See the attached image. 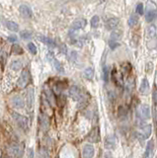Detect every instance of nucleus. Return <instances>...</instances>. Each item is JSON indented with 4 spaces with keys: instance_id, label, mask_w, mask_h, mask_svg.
<instances>
[{
    "instance_id": "f257e3e1",
    "label": "nucleus",
    "mask_w": 157,
    "mask_h": 158,
    "mask_svg": "<svg viewBox=\"0 0 157 158\" xmlns=\"http://www.w3.org/2000/svg\"><path fill=\"white\" fill-rule=\"evenodd\" d=\"M152 133V125L150 124H139V130L136 131V137L138 138L139 141H144L147 138L150 137Z\"/></svg>"
},
{
    "instance_id": "f03ea898",
    "label": "nucleus",
    "mask_w": 157,
    "mask_h": 158,
    "mask_svg": "<svg viewBox=\"0 0 157 158\" xmlns=\"http://www.w3.org/2000/svg\"><path fill=\"white\" fill-rule=\"evenodd\" d=\"M137 116L140 121H147L150 119L151 113H150V107L147 104H141L137 109Z\"/></svg>"
},
{
    "instance_id": "7ed1b4c3",
    "label": "nucleus",
    "mask_w": 157,
    "mask_h": 158,
    "mask_svg": "<svg viewBox=\"0 0 157 158\" xmlns=\"http://www.w3.org/2000/svg\"><path fill=\"white\" fill-rule=\"evenodd\" d=\"M8 152L10 155L15 157H22L24 154V145L18 143H12L8 147Z\"/></svg>"
},
{
    "instance_id": "20e7f679",
    "label": "nucleus",
    "mask_w": 157,
    "mask_h": 158,
    "mask_svg": "<svg viewBox=\"0 0 157 158\" xmlns=\"http://www.w3.org/2000/svg\"><path fill=\"white\" fill-rule=\"evenodd\" d=\"M12 117H13L14 121L17 122L18 125L21 128H23L24 131H27L28 128H29V122H28V119L25 117V116H22L20 114H18V113H12Z\"/></svg>"
},
{
    "instance_id": "39448f33",
    "label": "nucleus",
    "mask_w": 157,
    "mask_h": 158,
    "mask_svg": "<svg viewBox=\"0 0 157 158\" xmlns=\"http://www.w3.org/2000/svg\"><path fill=\"white\" fill-rule=\"evenodd\" d=\"M47 60H49L50 63L53 64V65L54 66V68H56L59 73H61V74L64 73V67H63L62 64L56 59V57L54 56L53 53H52V51H49L47 54Z\"/></svg>"
},
{
    "instance_id": "423d86ee",
    "label": "nucleus",
    "mask_w": 157,
    "mask_h": 158,
    "mask_svg": "<svg viewBox=\"0 0 157 158\" xmlns=\"http://www.w3.org/2000/svg\"><path fill=\"white\" fill-rule=\"evenodd\" d=\"M146 41H147V43L150 41V45L148 46L149 49H150V47H152V42H154V44L157 45V34H156V29L154 26H150V27L147 28Z\"/></svg>"
},
{
    "instance_id": "0eeeda50",
    "label": "nucleus",
    "mask_w": 157,
    "mask_h": 158,
    "mask_svg": "<svg viewBox=\"0 0 157 158\" xmlns=\"http://www.w3.org/2000/svg\"><path fill=\"white\" fill-rule=\"evenodd\" d=\"M69 96L74 100V101H80V100H82V98H83L81 89L76 85L71 86L69 88Z\"/></svg>"
},
{
    "instance_id": "6e6552de",
    "label": "nucleus",
    "mask_w": 157,
    "mask_h": 158,
    "mask_svg": "<svg viewBox=\"0 0 157 158\" xmlns=\"http://www.w3.org/2000/svg\"><path fill=\"white\" fill-rule=\"evenodd\" d=\"M29 80H30V74H29L28 70H23V71L21 72V75L19 77L18 81H17V85L18 87H20V88H24V87H26L29 83Z\"/></svg>"
},
{
    "instance_id": "1a4fd4ad",
    "label": "nucleus",
    "mask_w": 157,
    "mask_h": 158,
    "mask_svg": "<svg viewBox=\"0 0 157 158\" xmlns=\"http://www.w3.org/2000/svg\"><path fill=\"white\" fill-rule=\"evenodd\" d=\"M95 154V148L91 144H85L82 149V155L84 158H93Z\"/></svg>"
},
{
    "instance_id": "9d476101",
    "label": "nucleus",
    "mask_w": 157,
    "mask_h": 158,
    "mask_svg": "<svg viewBox=\"0 0 157 158\" xmlns=\"http://www.w3.org/2000/svg\"><path fill=\"white\" fill-rule=\"evenodd\" d=\"M37 39L39 40L40 42H41L44 45H47V47H56V42H54L53 39H50L49 37H46V36H44V35H41V34H38L37 35Z\"/></svg>"
},
{
    "instance_id": "9b49d317",
    "label": "nucleus",
    "mask_w": 157,
    "mask_h": 158,
    "mask_svg": "<svg viewBox=\"0 0 157 158\" xmlns=\"http://www.w3.org/2000/svg\"><path fill=\"white\" fill-rule=\"evenodd\" d=\"M39 125L41 130L44 131H47L50 128V120L47 118V115L44 114H41L39 115Z\"/></svg>"
},
{
    "instance_id": "f8f14e48",
    "label": "nucleus",
    "mask_w": 157,
    "mask_h": 158,
    "mask_svg": "<svg viewBox=\"0 0 157 158\" xmlns=\"http://www.w3.org/2000/svg\"><path fill=\"white\" fill-rule=\"evenodd\" d=\"M117 144V138L115 135H108L105 138V147L107 149H114Z\"/></svg>"
},
{
    "instance_id": "ddd939ff",
    "label": "nucleus",
    "mask_w": 157,
    "mask_h": 158,
    "mask_svg": "<svg viewBox=\"0 0 157 158\" xmlns=\"http://www.w3.org/2000/svg\"><path fill=\"white\" fill-rule=\"evenodd\" d=\"M12 106L16 109H23L25 107V102L24 99L21 96H14L11 100Z\"/></svg>"
},
{
    "instance_id": "4468645a",
    "label": "nucleus",
    "mask_w": 157,
    "mask_h": 158,
    "mask_svg": "<svg viewBox=\"0 0 157 158\" xmlns=\"http://www.w3.org/2000/svg\"><path fill=\"white\" fill-rule=\"evenodd\" d=\"M19 12L25 18H32V16H33V11L28 5H21L19 7Z\"/></svg>"
},
{
    "instance_id": "2eb2a0df",
    "label": "nucleus",
    "mask_w": 157,
    "mask_h": 158,
    "mask_svg": "<svg viewBox=\"0 0 157 158\" xmlns=\"http://www.w3.org/2000/svg\"><path fill=\"white\" fill-rule=\"evenodd\" d=\"M88 140L90 141V142H98L99 140H100V134H99V128H93L92 131L88 135Z\"/></svg>"
},
{
    "instance_id": "dca6fc26",
    "label": "nucleus",
    "mask_w": 157,
    "mask_h": 158,
    "mask_svg": "<svg viewBox=\"0 0 157 158\" xmlns=\"http://www.w3.org/2000/svg\"><path fill=\"white\" fill-rule=\"evenodd\" d=\"M118 24H120V19L118 18H110L109 20L106 22V28L108 29V30H114V29H116Z\"/></svg>"
},
{
    "instance_id": "f3484780",
    "label": "nucleus",
    "mask_w": 157,
    "mask_h": 158,
    "mask_svg": "<svg viewBox=\"0 0 157 158\" xmlns=\"http://www.w3.org/2000/svg\"><path fill=\"white\" fill-rule=\"evenodd\" d=\"M153 148H154V142H153V140L148 141L145 147V152L143 154V158H151L153 154Z\"/></svg>"
},
{
    "instance_id": "a211bd4d",
    "label": "nucleus",
    "mask_w": 157,
    "mask_h": 158,
    "mask_svg": "<svg viewBox=\"0 0 157 158\" xmlns=\"http://www.w3.org/2000/svg\"><path fill=\"white\" fill-rule=\"evenodd\" d=\"M156 15H157V11L155 10V8H148L146 11V14H145L146 22L151 23V22L156 18Z\"/></svg>"
},
{
    "instance_id": "6ab92c4d",
    "label": "nucleus",
    "mask_w": 157,
    "mask_h": 158,
    "mask_svg": "<svg viewBox=\"0 0 157 158\" xmlns=\"http://www.w3.org/2000/svg\"><path fill=\"white\" fill-rule=\"evenodd\" d=\"M86 20L85 19H77L72 23L71 29L72 30H80V29H83L86 26Z\"/></svg>"
},
{
    "instance_id": "aec40b11",
    "label": "nucleus",
    "mask_w": 157,
    "mask_h": 158,
    "mask_svg": "<svg viewBox=\"0 0 157 158\" xmlns=\"http://www.w3.org/2000/svg\"><path fill=\"white\" fill-rule=\"evenodd\" d=\"M149 90V82L146 78H143L141 80V83H140L139 86V92L141 93L142 95H146L147 92Z\"/></svg>"
},
{
    "instance_id": "412c9836",
    "label": "nucleus",
    "mask_w": 157,
    "mask_h": 158,
    "mask_svg": "<svg viewBox=\"0 0 157 158\" xmlns=\"http://www.w3.org/2000/svg\"><path fill=\"white\" fill-rule=\"evenodd\" d=\"M121 37H123V32L120 30H115L111 33L110 36V41L111 42H116V43H118V41L121 40Z\"/></svg>"
},
{
    "instance_id": "4be33fe9",
    "label": "nucleus",
    "mask_w": 157,
    "mask_h": 158,
    "mask_svg": "<svg viewBox=\"0 0 157 158\" xmlns=\"http://www.w3.org/2000/svg\"><path fill=\"white\" fill-rule=\"evenodd\" d=\"M34 89L33 88H29L28 90V95H27V104H28V107L32 109L34 105Z\"/></svg>"
},
{
    "instance_id": "5701e85b",
    "label": "nucleus",
    "mask_w": 157,
    "mask_h": 158,
    "mask_svg": "<svg viewBox=\"0 0 157 158\" xmlns=\"http://www.w3.org/2000/svg\"><path fill=\"white\" fill-rule=\"evenodd\" d=\"M6 27H7L10 31H13V32L19 31V25L13 21H8L7 23H6Z\"/></svg>"
},
{
    "instance_id": "b1692460",
    "label": "nucleus",
    "mask_w": 157,
    "mask_h": 158,
    "mask_svg": "<svg viewBox=\"0 0 157 158\" xmlns=\"http://www.w3.org/2000/svg\"><path fill=\"white\" fill-rule=\"evenodd\" d=\"M129 26L130 27H134V26H136L137 23H138V16H137L136 14H133L131 15L130 19H129Z\"/></svg>"
},
{
    "instance_id": "393cba45",
    "label": "nucleus",
    "mask_w": 157,
    "mask_h": 158,
    "mask_svg": "<svg viewBox=\"0 0 157 158\" xmlns=\"http://www.w3.org/2000/svg\"><path fill=\"white\" fill-rule=\"evenodd\" d=\"M23 66V63H22L21 60H14L13 62L11 63V69L14 70V71H18L20 70Z\"/></svg>"
},
{
    "instance_id": "a878e982",
    "label": "nucleus",
    "mask_w": 157,
    "mask_h": 158,
    "mask_svg": "<svg viewBox=\"0 0 157 158\" xmlns=\"http://www.w3.org/2000/svg\"><path fill=\"white\" fill-rule=\"evenodd\" d=\"M84 76H85L86 79L91 80L93 77H94V69H93L92 67H88V68H86L84 70Z\"/></svg>"
},
{
    "instance_id": "bb28decb",
    "label": "nucleus",
    "mask_w": 157,
    "mask_h": 158,
    "mask_svg": "<svg viewBox=\"0 0 157 158\" xmlns=\"http://www.w3.org/2000/svg\"><path fill=\"white\" fill-rule=\"evenodd\" d=\"M90 24H91L92 28H97L99 24H100V18H99V16H97V15L93 16L90 20Z\"/></svg>"
},
{
    "instance_id": "cd10ccee",
    "label": "nucleus",
    "mask_w": 157,
    "mask_h": 158,
    "mask_svg": "<svg viewBox=\"0 0 157 158\" xmlns=\"http://www.w3.org/2000/svg\"><path fill=\"white\" fill-rule=\"evenodd\" d=\"M46 96H47V101L50 102V104L53 105L54 102H56V100H54V97H53V93L50 91V90H47V91H46Z\"/></svg>"
},
{
    "instance_id": "c85d7f7f",
    "label": "nucleus",
    "mask_w": 157,
    "mask_h": 158,
    "mask_svg": "<svg viewBox=\"0 0 157 158\" xmlns=\"http://www.w3.org/2000/svg\"><path fill=\"white\" fill-rule=\"evenodd\" d=\"M32 36H33V34H32L31 31L25 30V31H22L20 33V37L22 39H24V40H29V39L32 38Z\"/></svg>"
},
{
    "instance_id": "c756f323",
    "label": "nucleus",
    "mask_w": 157,
    "mask_h": 158,
    "mask_svg": "<svg viewBox=\"0 0 157 158\" xmlns=\"http://www.w3.org/2000/svg\"><path fill=\"white\" fill-rule=\"evenodd\" d=\"M27 47H28L29 51H30L32 54H36V53H37V47L35 46V44H33V43H29L28 46H27Z\"/></svg>"
},
{
    "instance_id": "7c9ffc66",
    "label": "nucleus",
    "mask_w": 157,
    "mask_h": 158,
    "mask_svg": "<svg viewBox=\"0 0 157 158\" xmlns=\"http://www.w3.org/2000/svg\"><path fill=\"white\" fill-rule=\"evenodd\" d=\"M136 11L138 15H143V4L142 3H138V4L136 5Z\"/></svg>"
},
{
    "instance_id": "2f4dec72",
    "label": "nucleus",
    "mask_w": 157,
    "mask_h": 158,
    "mask_svg": "<svg viewBox=\"0 0 157 158\" xmlns=\"http://www.w3.org/2000/svg\"><path fill=\"white\" fill-rule=\"evenodd\" d=\"M103 77H104L105 81H108V79H109V68L107 66H105L103 68Z\"/></svg>"
},
{
    "instance_id": "473e14b6",
    "label": "nucleus",
    "mask_w": 157,
    "mask_h": 158,
    "mask_svg": "<svg viewBox=\"0 0 157 158\" xmlns=\"http://www.w3.org/2000/svg\"><path fill=\"white\" fill-rule=\"evenodd\" d=\"M109 46H110V49L111 50H115L117 49L118 47H120V44L118 43H116V42H109Z\"/></svg>"
},
{
    "instance_id": "72a5a7b5",
    "label": "nucleus",
    "mask_w": 157,
    "mask_h": 158,
    "mask_svg": "<svg viewBox=\"0 0 157 158\" xmlns=\"http://www.w3.org/2000/svg\"><path fill=\"white\" fill-rule=\"evenodd\" d=\"M40 155H41V158H47V157H49V153H47L44 149H41L40 151Z\"/></svg>"
},
{
    "instance_id": "f704fd0d",
    "label": "nucleus",
    "mask_w": 157,
    "mask_h": 158,
    "mask_svg": "<svg viewBox=\"0 0 157 158\" xmlns=\"http://www.w3.org/2000/svg\"><path fill=\"white\" fill-rule=\"evenodd\" d=\"M69 59H71L72 61H75L76 59H77V53H76L75 51H71V56H70Z\"/></svg>"
},
{
    "instance_id": "c9c22d12",
    "label": "nucleus",
    "mask_w": 157,
    "mask_h": 158,
    "mask_svg": "<svg viewBox=\"0 0 157 158\" xmlns=\"http://www.w3.org/2000/svg\"><path fill=\"white\" fill-rule=\"evenodd\" d=\"M27 158H34V150L30 148V149L28 150V155Z\"/></svg>"
},
{
    "instance_id": "e433bc0d",
    "label": "nucleus",
    "mask_w": 157,
    "mask_h": 158,
    "mask_svg": "<svg viewBox=\"0 0 157 158\" xmlns=\"http://www.w3.org/2000/svg\"><path fill=\"white\" fill-rule=\"evenodd\" d=\"M152 96H153V101H154L157 104V90H153Z\"/></svg>"
},
{
    "instance_id": "4c0bfd02",
    "label": "nucleus",
    "mask_w": 157,
    "mask_h": 158,
    "mask_svg": "<svg viewBox=\"0 0 157 158\" xmlns=\"http://www.w3.org/2000/svg\"><path fill=\"white\" fill-rule=\"evenodd\" d=\"M8 41L11 42V43H15V42H17V37L16 36H10L8 38Z\"/></svg>"
},
{
    "instance_id": "58836bf2",
    "label": "nucleus",
    "mask_w": 157,
    "mask_h": 158,
    "mask_svg": "<svg viewBox=\"0 0 157 158\" xmlns=\"http://www.w3.org/2000/svg\"><path fill=\"white\" fill-rule=\"evenodd\" d=\"M156 122H157V114H156Z\"/></svg>"
}]
</instances>
